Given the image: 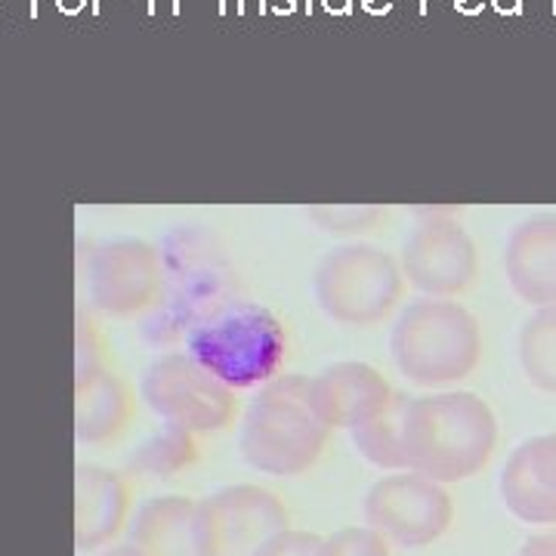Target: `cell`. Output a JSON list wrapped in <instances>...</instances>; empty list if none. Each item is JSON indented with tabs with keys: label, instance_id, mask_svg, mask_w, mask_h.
<instances>
[{
	"label": "cell",
	"instance_id": "6da1fadb",
	"mask_svg": "<svg viewBox=\"0 0 556 556\" xmlns=\"http://www.w3.org/2000/svg\"><path fill=\"white\" fill-rule=\"evenodd\" d=\"M159 251L164 285L159 303L149 309L146 338L161 346L186 340L204 318L239 300V273L207 226H177Z\"/></svg>",
	"mask_w": 556,
	"mask_h": 556
},
{
	"label": "cell",
	"instance_id": "44dd1931",
	"mask_svg": "<svg viewBox=\"0 0 556 556\" xmlns=\"http://www.w3.org/2000/svg\"><path fill=\"white\" fill-rule=\"evenodd\" d=\"M306 217L331 236H362V232H371L380 219L387 217V207H380V204H313V207H306Z\"/></svg>",
	"mask_w": 556,
	"mask_h": 556
},
{
	"label": "cell",
	"instance_id": "30bf717a",
	"mask_svg": "<svg viewBox=\"0 0 556 556\" xmlns=\"http://www.w3.org/2000/svg\"><path fill=\"white\" fill-rule=\"evenodd\" d=\"M402 276L424 298H460L479 276L473 236L452 217V211L424 214L402 244Z\"/></svg>",
	"mask_w": 556,
	"mask_h": 556
},
{
	"label": "cell",
	"instance_id": "cb8c5ba5",
	"mask_svg": "<svg viewBox=\"0 0 556 556\" xmlns=\"http://www.w3.org/2000/svg\"><path fill=\"white\" fill-rule=\"evenodd\" d=\"M517 556H556V532H538L522 541Z\"/></svg>",
	"mask_w": 556,
	"mask_h": 556
},
{
	"label": "cell",
	"instance_id": "e0dca14e",
	"mask_svg": "<svg viewBox=\"0 0 556 556\" xmlns=\"http://www.w3.org/2000/svg\"><path fill=\"white\" fill-rule=\"evenodd\" d=\"M130 417V396L115 375L97 371L93 378L78 380V427L80 442H109L124 430Z\"/></svg>",
	"mask_w": 556,
	"mask_h": 556
},
{
	"label": "cell",
	"instance_id": "7402d4cb",
	"mask_svg": "<svg viewBox=\"0 0 556 556\" xmlns=\"http://www.w3.org/2000/svg\"><path fill=\"white\" fill-rule=\"evenodd\" d=\"M318 556H390V541L371 526H350L321 538Z\"/></svg>",
	"mask_w": 556,
	"mask_h": 556
},
{
	"label": "cell",
	"instance_id": "2e32d148",
	"mask_svg": "<svg viewBox=\"0 0 556 556\" xmlns=\"http://www.w3.org/2000/svg\"><path fill=\"white\" fill-rule=\"evenodd\" d=\"M127 485L118 473L80 464L78 467V519L75 544L80 554L97 551L118 535L127 519Z\"/></svg>",
	"mask_w": 556,
	"mask_h": 556
},
{
	"label": "cell",
	"instance_id": "8fae6325",
	"mask_svg": "<svg viewBox=\"0 0 556 556\" xmlns=\"http://www.w3.org/2000/svg\"><path fill=\"white\" fill-rule=\"evenodd\" d=\"M164 285L161 251L146 241H112L105 244L90 273L93 303L112 316L149 313L159 303Z\"/></svg>",
	"mask_w": 556,
	"mask_h": 556
},
{
	"label": "cell",
	"instance_id": "4fadbf2b",
	"mask_svg": "<svg viewBox=\"0 0 556 556\" xmlns=\"http://www.w3.org/2000/svg\"><path fill=\"white\" fill-rule=\"evenodd\" d=\"M393 387L368 362H338L313 378L318 415L331 430H356L393 399Z\"/></svg>",
	"mask_w": 556,
	"mask_h": 556
},
{
	"label": "cell",
	"instance_id": "ffe728a7",
	"mask_svg": "<svg viewBox=\"0 0 556 556\" xmlns=\"http://www.w3.org/2000/svg\"><path fill=\"white\" fill-rule=\"evenodd\" d=\"M199 460V433L167 424L152 439H146L137 448V455L130 457V467L137 473L155 479H170L189 470Z\"/></svg>",
	"mask_w": 556,
	"mask_h": 556
},
{
	"label": "cell",
	"instance_id": "7c38bea8",
	"mask_svg": "<svg viewBox=\"0 0 556 556\" xmlns=\"http://www.w3.org/2000/svg\"><path fill=\"white\" fill-rule=\"evenodd\" d=\"M504 507L529 526H556V433L526 439L501 470Z\"/></svg>",
	"mask_w": 556,
	"mask_h": 556
},
{
	"label": "cell",
	"instance_id": "d6986e66",
	"mask_svg": "<svg viewBox=\"0 0 556 556\" xmlns=\"http://www.w3.org/2000/svg\"><path fill=\"white\" fill-rule=\"evenodd\" d=\"M519 362L532 387L556 393V303L538 306L519 331Z\"/></svg>",
	"mask_w": 556,
	"mask_h": 556
},
{
	"label": "cell",
	"instance_id": "9c48e42d",
	"mask_svg": "<svg viewBox=\"0 0 556 556\" xmlns=\"http://www.w3.org/2000/svg\"><path fill=\"white\" fill-rule=\"evenodd\" d=\"M285 529L288 507L263 485H226L199 501L201 556H257Z\"/></svg>",
	"mask_w": 556,
	"mask_h": 556
},
{
	"label": "cell",
	"instance_id": "603a6c76",
	"mask_svg": "<svg viewBox=\"0 0 556 556\" xmlns=\"http://www.w3.org/2000/svg\"><path fill=\"white\" fill-rule=\"evenodd\" d=\"M318 547H321V538L313 535V532L285 529L257 556H318Z\"/></svg>",
	"mask_w": 556,
	"mask_h": 556
},
{
	"label": "cell",
	"instance_id": "5b68a950",
	"mask_svg": "<svg viewBox=\"0 0 556 556\" xmlns=\"http://www.w3.org/2000/svg\"><path fill=\"white\" fill-rule=\"evenodd\" d=\"M186 353L232 390L263 387L281 375L288 331L281 318L251 300H232L186 338Z\"/></svg>",
	"mask_w": 556,
	"mask_h": 556
},
{
	"label": "cell",
	"instance_id": "7a4b0ae2",
	"mask_svg": "<svg viewBox=\"0 0 556 556\" xmlns=\"http://www.w3.org/2000/svg\"><path fill=\"white\" fill-rule=\"evenodd\" d=\"M497 448V417L467 390L412 399L405 424L408 470L437 482H464L489 467Z\"/></svg>",
	"mask_w": 556,
	"mask_h": 556
},
{
	"label": "cell",
	"instance_id": "ac0fdd59",
	"mask_svg": "<svg viewBox=\"0 0 556 556\" xmlns=\"http://www.w3.org/2000/svg\"><path fill=\"white\" fill-rule=\"evenodd\" d=\"M408 408L412 399L405 393H393L390 405L378 412L371 420L358 424L353 433V445L365 460H371L380 470H408V455H405V424H408Z\"/></svg>",
	"mask_w": 556,
	"mask_h": 556
},
{
	"label": "cell",
	"instance_id": "8992f818",
	"mask_svg": "<svg viewBox=\"0 0 556 556\" xmlns=\"http://www.w3.org/2000/svg\"><path fill=\"white\" fill-rule=\"evenodd\" d=\"M313 291L328 318L371 328L399 309L405 276L399 260L375 244H340L318 260Z\"/></svg>",
	"mask_w": 556,
	"mask_h": 556
},
{
	"label": "cell",
	"instance_id": "9a60e30c",
	"mask_svg": "<svg viewBox=\"0 0 556 556\" xmlns=\"http://www.w3.org/2000/svg\"><path fill=\"white\" fill-rule=\"evenodd\" d=\"M130 544L146 556H201L199 501L186 495L146 501L130 526Z\"/></svg>",
	"mask_w": 556,
	"mask_h": 556
},
{
	"label": "cell",
	"instance_id": "3957f363",
	"mask_svg": "<svg viewBox=\"0 0 556 556\" xmlns=\"http://www.w3.org/2000/svg\"><path fill=\"white\" fill-rule=\"evenodd\" d=\"M331 427L318 415L313 378L278 375L260 387L241 420V457L273 477L313 470L328 445Z\"/></svg>",
	"mask_w": 556,
	"mask_h": 556
},
{
	"label": "cell",
	"instance_id": "5bb4252c",
	"mask_svg": "<svg viewBox=\"0 0 556 556\" xmlns=\"http://www.w3.org/2000/svg\"><path fill=\"white\" fill-rule=\"evenodd\" d=\"M504 273L526 303H556V214H535L519 223L504 248Z\"/></svg>",
	"mask_w": 556,
	"mask_h": 556
},
{
	"label": "cell",
	"instance_id": "52a82bcc",
	"mask_svg": "<svg viewBox=\"0 0 556 556\" xmlns=\"http://www.w3.org/2000/svg\"><path fill=\"white\" fill-rule=\"evenodd\" d=\"M142 399L164 424H177L192 433H223L236 415V390L201 368L189 353H167L142 375Z\"/></svg>",
	"mask_w": 556,
	"mask_h": 556
},
{
	"label": "cell",
	"instance_id": "277c9868",
	"mask_svg": "<svg viewBox=\"0 0 556 556\" xmlns=\"http://www.w3.org/2000/svg\"><path fill=\"white\" fill-rule=\"evenodd\" d=\"M390 353L417 387H452L482 362L479 318L452 298H417L399 313Z\"/></svg>",
	"mask_w": 556,
	"mask_h": 556
},
{
	"label": "cell",
	"instance_id": "ba28073f",
	"mask_svg": "<svg viewBox=\"0 0 556 556\" xmlns=\"http://www.w3.org/2000/svg\"><path fill=\"white\" fill-rule=\"evenodd\" d=\"M365 526L396 547H427L455 522V501L437 479L396 470L378 479L365 495Z\"/></svg>",
	"mask_w": 556,
	"mask_h": 556
},
{
	"label": "cell",
	"instance_id": "d4e9b609",
	"mask_svg": "<svg viewBox=\"0 0 556 556\" xmlns=\"http://www.w3.org/2000/svg\"><path fill=\"white\" fill-rule=\"evenodd\" d=\"M80 7H84V0H60V10L65 13H78Z\"/></svg>",
	"mask_w": 556,
	"mask_h": 556
}]
</instances>
